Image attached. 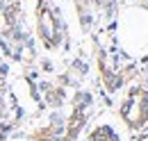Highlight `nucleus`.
I'll use <instances>...</instances> for the list:
<instances>
[{
    "mask_svg": "<svg viewBox=\"0 0 148 141\" xmlns=\"http://www.w3.org/2000/svg\"><path fill=\"white\" fill-rule=\"evenodd\" d=\"M39 32L43 36V43H46V46H55L57 43L59 30H57L55 21H53V14H50L48 9H43V7H41V12H39Z\"/></svg>",
    "mask_w": 148,
    "mask_h": 141,
    "instance_id": "1",
    "label": "nucleus"
},
{
    "mask_svg": "<svg viewBox=\"0 0 148 141\" xmlns=\"http://www.w3.org/2000/svg\"><path fill=\"white\" fill-rule=\"evenodd\" d=\"M2 134H5V125H0V139H2Z\"/></svg>",
    "mask_w": 148,
    "mask_h": 141,
    "instance_id": "2",
    "label": "nucleus"
}]
</instances>
